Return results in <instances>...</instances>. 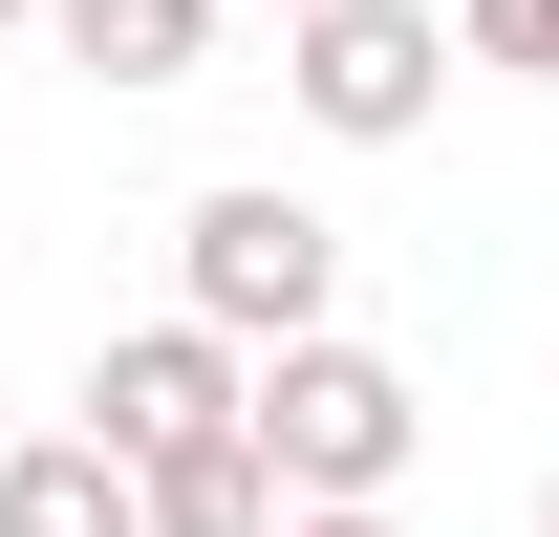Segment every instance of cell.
I'll list each match as a JSON object with an SVG mask.
<instances>
[{"label":"cell","mask_w":559,"mask_h":537,"mask_svg":"<svg viewBox=\"0 0 559 537\" xmlns=\"http://www.w3.org/2000/svg\"><path fill=\"white\" fill-rule=\"evenodd\" d=\"M151 537H280V452H259V408L151 452Z\"/></svg>","instance_id":"obj_7"},{"label":"cell","mask_w":559,"mask_h":537,"mask_svg":"<svg viewBox=\"0 0 559 537\" xmlns=\"http://www.w3.org/2000/svg\"><path fill=\"white\" fill-rule=\"evenodd\" d=\"M259 22H301V0H259Z\"/></svg>","instance_id":"obj_11"},{"label":"cell","mask_w":559,"mask_h":537,"mask_svg":"<svg viewBox=\"0 0 559 537\" xmlns=\"http://www.w3.org/2000/svg\"><path fill=\"white\" fill-rule=\"evenodd\" d=\"M280 108L323 151H409L430 108H452V22H430V0H301V22H280Z\"/></svg>","instance_id":"obj_2"},{"label":"cell","mask_w":559,"mask_h":537,"mask_svg":"<svg viewBox=\"0 0 559 537\" xmlns=\"http://www.w3.org/2000/svg\"><path fill=\"white\" fill-rule=\"evenodd\" d=\"M173 301H194V323H237V344H301L323 301H345V237L280 194V172H215V194L173 215Z\"/></svg>","instance_id":"obj_3"},{"label":"cell","mask_w":559,"mask_h":537,"mask_svg":"<svg viewBox=\"0 0 559 537\" xmlns=\"http://www.w3.org/2000/svg\"><path fill=\"white\" fill-rule=\"evenodd\" d=\"M538 537H559V494H538Z\"/></svg>","instance_id":"obj_12"},{"label":"cell","mask_w":559,"mask_h":537,"mask_svg":"<svg viewBox=\"0 0 559 537\" xmlns=\"http://www.w3.org/2000/svg\"><path fill=\"white\" fill-rule=\"evenodd\" d=\"M22 22H44V0H0V44H22Z\"/></svg>","instance_id":"obj_10"},{"label":"cell","mask_w":559,"mask_h":537,"mask_svg":"<svg viewBox=\"0 0 559 537\" xmlns=\"http://www.w3.org/2000/svg\"><path fill=\"white\" fill-rule=\"evenodd\" d=\"M409 430H430V387L388 366V344H345V323L259 344V452H280V494H409Z\"/></svg>","instance_id":"obj_1"},{"label":"cell","mask_w":559,"mask_h":537,"mask_svg":"<svg viewBox=\"0 0 559 537\" xmlns=\"http://www.w3.org/2000/svg\"><path fill=\"white\" fill-rule=\"evenodd\" d=\"M0 537H151V452H108V430H44V452H0Z\"/></svg>","instance_id":"obj_5"},{"label":"cell","mask_w":559,"mask_h":537,"mask_svg":"<svg viewBox=\"0 0 559 537\" xmlns=\"http://www.w3.org/2000/svg\"><path fill=\"white\" fill-rule=\"evenodd\" d=\"M215 22H237V0H44V44H66L86 86H194Z\"/></svg>","instance_id":"obj_6"},{"label":"cell","mask_w":559,"mask_h":537,"mask_svg":"<svg viewBox=\"0 0 559 537\" xmlns=\"http://www.w3.org/2000/svg\"><path fill=\"white\" fill-rule=\"evenodd\" d=\"M280 537H409L388 494H280Z\"/></svg>","instance_id":"obj_9"},{"label":"cell","mask_w":559,"mask_h":537,"mask_svg":"<svg viewBox=\"0 0 559 537\" xmlns=\"http://www.w3.org/2000/svg\"><path fill=\"white\" fill-rule=\"evenodd\" d=\"M237 408H259V344L194 323V301H173V323H130L108 366H86V430H108V452H173V430H237Z\"/></svg>","instance_id":"obj_4"},{"label":"cell","mask_w":559,"mask_h":537,"mask_svg":"<svg viewBox=\"0 0 559 537\" xmlns=\"http://www.w3.org/2000/svg\"><path fill=\"white\" fill-rule=\"evenodd\" d=\"M452 44H474V65H516V86H559V0H452Z\"/></svg>","instance_id":"obj_8"}]
</instances>
